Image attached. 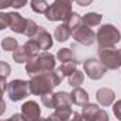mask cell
Listing matches in <instances>:
<instances>
[{
  "mask_svg": "<svg viewBox=\"0 0 121 121\" xmlns=\"http://www.w3.org/2000/svg\"><path fill=\"white\" fill-rule=\"evenodd\" d=\"M56 58L62 63H65V62H79L76 55H75V52L72 49H69V48H60L58 51V54H56Z\"/></svg>",
  "mask_w": 121,
  "mask_h": 121,
  "instance_id": "16",
  "label": "cell"
},
{
  "mask_svg": "<svg viewBox=\"0 0 121 121\" xmlns=\"http://www.w3.org/2000/svg\"><path fill=\"white\" fill-rule=\"evenodd\" d=\"M7 80H6V78H1L0 76V100L3 99V94H4V91L7 89Z\"/></svg>",
  "mask_w": 121,
  "mask_h": 121,
  "instance_id": "34",
  "label": "cell"
},
{
  "mask_svg": "<svg viewBox=\"0 0 121 121\" xmlns=\"http://www.w3.org/2000/svg\"><path fill=\"white\" fill-rule=\"evenodd\" d=\"M83 69H85L86 75L90 78L91 80L101 79L106 75V72H107L106 66L100 62V59H94V58H89V59L85 60L83 62Z\"/></svg>",
  "mask_w": 121,
  "mask_h": 121,
  "instance_id": "7",
  "label": "cell"
},
{
  "mask_svg": "<svg viewBox=\"0 0 121 121\" xmlns=\"http://www.w3.org/2000/svg\"><path fill=\"white\" fill-rule=\"evenodd\" d=\"M37 30H38L37 23H35V21H32V20H27L26 30H24V35H27L28 38H32V37H34V34L37 32Z\"/></svg>",
  "mask_w": 121,
  "mask_h": 121,
  "instance_id": "28",
  "label": "cell"
},
{
  "mask_svg": "<svg viewBox=\"0 0 121 121\" xmlns=\"http://www.w3.org/2000/svg\"><path fill=\"white\" fill-rule=\"evenodd\" d=\"M72 35V31L66 27V24H60L59 27H56L54 31V37L59 41V42H65L68 41V38Z\"/></svg>",
  "mask_w": 121,
  "mask_h": 121,
  "instance_id": "18",
  "label": "cell"
},
{
  "mask_svg": "<svg viewBox=\"0 0 121 121\" xmlns=\"http://www.w3.org/2000/svg\"><path fill=\"white\" fill-rule=\"evenodd\" d=\"M96 99H97V101H99L100 106L107 107V106H111L113 104V101L116 99V93L111 90V89H108V87H101V89H99L97 93H96Z\"/></svg>",
  "mask_w": 121,
  "mask_h": 121,
  "instance_id": "12",
  "label": "cell"
},
{
  "mask_svg": "<svg viewBox=\"0 0 121 121\" xmlns=\"http://www.w3.org/2000/svg\"><path fill=\"white\" fill-rule=\"evenodd\" d=\"M27 4V0H11V7L14 9H21Z\"/></svg>",
  "mask_w": 121,
  "mask_h": 121,
  "instance_id": "35",
  "label": "cell"
},
{
  "mask_svg": "<svg viewBox=\"0 0 121 121\" xmlns=\"http://www.w3.org/2000/svg\"><path fill=\"white\" fill-rule=\"evenodd\" d=\"M0 121H26L21 114H13L9 120H0Z\"/></svg>",
  "mask_w": 121,
  "mask_h": 121,
  "instance_id": "37",
  "label": "cell"
},
{
  "mask_svg": "<svg viewBox=\"0 0 121 121\" xmlns=\"http://www.w3.org/2000/svg\"><path fill=\"white\" fill-rule=\"evenodd\" d=\"M113 113H114V116L121 121V100H117V101L114 103V106H113Z\"/></svg>",
  "mask_w": 121,
  "mask_h": 121,
  "instance_id": "31",
  "label": "cell"
},
{
  "mask_svg": "<svg viewBox=\"0 0 121 121\" xmlns=\"http://www.w3.org/2000/svg\"><path fill=\"white\" fill-rule=\"evenodd\" d=\"M1 47L4 51H16L18 48V42L16 38H11V37H6L3 38L1 41Z\"/></svg>",
  "mask_w": 121,
  "mask_h": 121,
  "instance_id": "25",
  "label": "cell"
},
{
  "mask_svg": "<svg viewBox=\"0 0 121 121\" xmlns=\"http://www.w3.org/2000/svg\"><path fill=\"white\" fill-rule=\"evenodd\" d=\"M65 24H66V27H68L70 31H73V30H76V28L82 24V17H80L78 13L72 11L70 16L65 20Z\"/></svg>",
  "mask_w": 121,
  "mask_h": 121,
  "instance_id": "19",
  "label": "cell"
},
{
  "mask_svg": "<svg viewBox=\"0 0 121 121\" xmlns=\"http://www.w3.org/2000/svg\"><path fill=\"white\" fill-rule=\"evenodd\" d=\"M11 73V68L7 62H0V76L1 78H7Z\"/></svg>",
  "mask_w": 121,
  "mask_h": 121,
  "instance_id": "29",
  "label": "cell"
},
{
  "mask_svg": "<svg viewBox=\"0 0 121 121\" xmlns=\"http://www.w3.org/2000/svg\"><path fill=\"white\" fill-rule=\"evenodd\" d=\"M55 114H56L62 121H69L70 116H72V108H70V106L56 107V108H55Z\"/></svg>",
  "mask_w": 121,
  "mask_h": 121,
  "instance_id": "26",
  "label": "cell"
},
{
  "mask_svg": "<svg viewBox=\"0 0 121 121\" xmlns=\"http://www.w3.org/2000/svg\"><path fill=\"white\" fill-rule=\"evenodd\" d=\"M32 39L39 45V49H42V51H48L52 47V44H54V39H52L51 34L45 30L44 27H39V26H38L37 32L34 34Z\"/></svg>",
  "mask_w": 121,
  "mask_h": 121,
  "instance_id": "9",
  "label": "cell"
},
{
  "mask_svg": "<svg viewBox=\"0 0 121 121\" xmlns=\"http://www.w3.org/2000/svg\"><path fill=\"white\" fill-rule=\"evenodd\" d=\"M79 62H65V63H62L59 68L56 69V72H58V75H59L60 78L63 79V78H69L75 70H76V65H78Z\"/></svg>",
  "mask_w": 121,
  "mask_h": 121,
  "instance_id": "15",
  "label": "cell"
},
{
  "mask_svg": "<svg viewBox=\"0 0 121 121\" xmlns=\"http://www.w3.org/2000/svg\"><path fill=\"white\" fill-rule=\"evenodd\" d=\"M83 80H85V75H83L82 70H78V69L69 76V85H70V87H79L83 83Z\"/></svg>",
  "mask_w": 121,
  "mask_h": 121,
  "instance_id": "22",
  "label": "cell"
},
{
  "mask_svg": "<svg viewBox=\"0 0 121 121\" xmlns=\"http://www.w3.org/2000/svg\"><path fill=\"white\" fill-rule=\"evenodd\" d=\"M72 37H73V39H75L76 42H79V44H82V45H91V44H94V41H96V34H94V31L91 30L90 27L83 26V24H80L76 30L72 31Z\"/></svg>",
  "mask_w": 121,
  "mask_h": 121,
  "instance_id": "8",
  "label": "cell"
},
{
  "mask_svg": "<svg viewBox=\"0 0 121 121\" xmlns=\"http://www.w3.org/2000/svg\"><path fill=\"white\" fill-rule=\"evenodd\" d=\"M21 116L24 117L26 121H35L39 118L41 116V108L38 106V103L35 101H26L23 106H21Z\"/></svg>",
  "mask_w": 121,
  "mask_h": 121,
  "instance_id": "10",
  "label": "cell"
},
{
  "mask_svg": "<svg viewBox=\"0 0 121 121\" xmlns=\"http://www.w3.org/2000/svg\"><path fill=\"white\" fill-rule=\"evenodd\" d=\"M35 121H62V120L54 113V114H51L48 118H38V120H35Z\"/></svg>",
  "mask_w": 121,
  "mask_h": 121,
  "instance_id": "36",
  "label": "cell"
},
{
  "mask_svg": "<svg viewBox=\"0 0 121 121\" xmlns=\"http://www.w3.org/2000/svg\"><path fill=\"white\" fill-rule=\"evenodd\" d=\"M7 16H9V28L13 31V32L24 34L27 20H26V18H23V17H21V14H18V13H16V11L7 13Z\"/></svg>",
  "mask_w": 121,
  "mask_h": 121,
  "instance_id": "11",
  "label": "cell"
},
{
  "mask_svg": "<svg viewBox=\"0 0 121 121\" xmlns=\"http://www.w3.org/2000/svg\"><path fill=\"white\" fill-rule=\"evenodd\" d=\"M9 27V16L4 13H0V30H4Z\"/></svg>",
  "mask_w": 121,
  "mask_h": 121,
  "instance_id": "32",
  "label": "cell"
},
{
  "mask_svg": "<svg viewBox=\"0 0 121 121\" xmlns=\"http://www.w3.org/2000/svg\"><path fill=\"white\" fill-rule=\"evenodd\" d=\"M69 121H93V120H87V118H85V117L82 116V113L73 111L72 116H70V118H69Z\"/></svg>",
  "mask_w": 121,
  "mask_h": 121,
  "instance_id": "33",
  "label": "cell"
},
{
  "mask_svg": "<svg viewBox=\"0 0 121 121\" xmlns=\"http://www.w3.org/2000/svg\"><path fill=\"white\" fill-rule=\"evenodd\" d=\"M24 48H26V51H27V54L30 55V58H32V56H35V55H38V52L41 51L39 49V45L31 38V39H28L24 45H23Z\"/></svg>",
  "mask_w": 121,
  "mask_h": 121,
  "instance_id": "24",
  "label": "cell"
},
{
  "mask_svg": "<svg viewBox=\"0 0 121 121\" xmlns=\"http://www.w3.org/2000/svg\"><path fill=\"white\" fill-rule=\"evenodd\" d=\"M10 6H11V0H0V10L7 9Z\"/></svg>",
  "mask_w": 121,
  "mask_h": 121,
  "instance_id": "38",
  "label": "cell"
},
{
  "mask_svg": "<svg viewBox=\"0 0 121 121\" xmlns=\"http://www.w3.org/2000/svg\"><path fill=\"white\" fill-rule=\"evenodd\" d=\"M48 7H49V4L47 0H31V9H32V11H35L38 14H42V13L45 14Z\"/></svg>",
  "mask_w": 121,
  "mask_h": 121,
  "instance_id": "23",
  "label": "cell"
},
{
  "mask_svg": "<svg viewBox=\"0 0 121 121\" xmlns=\"http://www.w3.org/2000/svg\"><path fill=\"white\" fill-rule=\"evenodd\" d=\"M65 106H72L70 94L66 93V91H58V93H55V108L56 107H65Z\"/></svg>",
  "mask_w": 121,
  "mask_h": 121,
  "instance_id": "17",
  "label": "cell"
},
{
  "mask_svg": "<svg viewBox=\"0 0 121 121\" xmlns=\"http://www.w3.org/2000/svg\"><path fill=\"white\" fill-rule=\"evenodd\" d=\"M9 90V97L11 101H20L24 100L27 96H30V82L21 80V79H14L13 82L9 83L7 86Z\"/></svg>",
  "mask_w": 121,
  "mask_h": 121,
  "instance_id": "6",
  "label": "cell"
},
{
  "mask_svg": "<svg viewBox=\"0 0 121 121\" xmlns=\"http://www.w3.org/2000/svg\"><path fill=\"white\" fill-rule=\"evenodd\" d=\"M70 99H72L73 104L80 106V107H83L89 103V94L82 87H73V90L70 93Z\"/></svg>",
  "mask_w": 121,
  "mask_h": 121,
  "instance_id": "13",
  "label": "cell"
},
{
  "mask_svg": "<svg viewBox=\"0 0 121 121\" xmlns=\"http://www.w3.org/2000/svg\"><path fill=\"white\" fill-rule=\"evenodd\" d=\"M65 1H69V3H72V1H73V0H65Z\"/></svg>",
  "mask_w": 121,
  "mask_h": 121,
  "instance_id": "41",
  "label": "cell"
},
{
  "mask_svg": "<svg viewBox=\"0 0 121 121\" xmlns=\"http://www.w3.org/2000/svg\"><path fill=\"white\" fill-rule=\"evenodd\" d=\"M55 65H56L55 56L52 54L44 51L42 54H38V55L30 58V60L26 63V72L31 76L45 73V72H52L55 69Z\"/></svg>",
  "mask_w": 121,
  "mask_h": 121,
  "instance_id": "2",
  "label": "cell"
},
{
  "mask_svg": "<svg viewBox=\"0 0 121 121\" xmlns=\"http://www.w3.org/2000/svg\"><path fill=\"white\" fill-rule=\"evenodd\" d=\"M62 82V78L58 75V72H45L39 75H34L30 80V91L31 94L42 96L45 93L52 91L58 85Z\"/></svg>",
  "mask_w": 121,
  "mask_h": 121,
  "instance_id": "1",
  "label": "cell"
},
{
  "mask_svg": "<svg viewBox=\"0 0 121 121\" xmlns=\"http://www.w3.org/2000/svg\"><path fill=\"white\" fill-rule=\"evenodd\" d=\"M99 48H114L121 41V34L113 24H104L96 32Z\"/></svg>",
  "mask_w": 121,
  "mask_h": 121,
  "instance_id": "3",
  "label": "cell"
},
{
  "mask_svg": "<svg viewBox=\"0 0 121 121\" xmlns=\"http://www.w3.org/2000/svg\"><path fill=\"white\" fill-rule=\"evenodd\" d=\"M72 13V3L65 0H55L49 4L48 10L45 11V17L48 21H60L66 20Z\"/></svg>",
  "mask_w": 121,
  "mask_h": 121,
  "instance_id": "4",
  "label": "cell"
},
{
  "mask_svg": "<svg viewBox=\"0 0 121 121\" xmlns=\"http://www.w3.org/2000/svg\"><path fill=\"white\" fill-rule=\"evenodd\" d=\"M79 6H82V7H86V6H89V4H91V1L93 0H75Z\"/></svg>",
  "mask_w": 121,
  "mask_h": 121,
  "instance_id": "39",
  "label": "cell"
},
{
  "mask_svg": "<svg viewBox=\"0 0 121 121\" xmlns=\"http://www.w3.org/2000/svg\"><path fill=\"white\" fill-rule=\"evenodd\" d=\"M101 18H103L101 14L90 11V13H86L82 17V24L83 26H87V27H94V26H99L101 23Z\"/></svg>",
  "mask_w": 121,
  "mask_h": 121,
  "instance_id": "14",
  "label": "cell"
},
{
  "mask_svg": "<svg viewBox=\"0 0 121 121\" xmlns=\"http://www.w3.org/2000/svg\"><path fill=\"white\" fill-rule=\"evenodd\" d=\"M13 59L17 63H27L30 60V55L27 54L24 47H18L16 51H13Z\"/></svg>",
  "mask_w": 121,
  "mask_h": 121,
  "instance_id": "20",
  "label": "cell"
},
{
  "mask_svg": "<svg viewBox=\"0 0 121 121\" xmlns=\"http://www.w3.org/2000/svg\"><path fill=\"white\" fill-rule=\"evenodd\" d=\"M4 111H6V103H4V100L1 99V100H0V116H1Z\"/></svg>",
  "mask_w": 121,
  "mask_h": 121,
  "instance_id": "40",
  "label": "cell"
},
{
  "mask_svg": "<svg viewBox=\"0 0 121 121\" xmlns=\"http://www.w3.org/2000/svg\"><path fill=\"white\" fill-rule=\"evenodd\" d=\"M100 110V107L94 103H87L86 106H83V110H82V116L87 120H93L94 116L97 114V111Z\"/></svg>",
  "mask_w": 121,
  "mask_h": 121,
  "instance_id": "21",
  "label": "cell"
},
{
  "mask_svg": "<svg viewBox=\"0 0 121 121\" xmlns=\"http://www.w3.org/2000/svg\"><path fill=\"white\" fill-rule=\"evenodd\" d=\"M93 121H108V114H107V111L100 108V110L97 111V114L94 116Z\"/></svg>",
  "mask_w": 121,
  "mask_h": 121,
  "instance_id": "30",
  "label": "cell"
},
{
  "mask_svg": "<svg viewBox=\"0 0 121 121\" xmlns=\"http://www.w3.org/2000/svg\"><path fill=\"white\" fill-rule=\"evenodd\" d=\"M41 103L47 107V108H55V93L49 91L41 96Z\"/></svg>",
  "mask_w": 121,
  "mask_h": 121,
  "instance_id": "27",
  "label": "cell"
},
{
  "mask_svg": "<svg viewBox=\"0 0 121 121\" xmlns=\"http://www.w3.org/2000/svg\"><path fill=\"white\" fill-rule=\"evenodd\" d=\"M99 59L106 66V69L116 70L121 66V49L114 48H100Z\"/></svg>",
  "mask_w": 121,
  "mask_h": 121,
  "instance_id": "5",
  "label": "cell"
}]
</instances>
